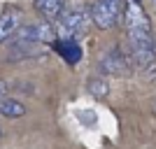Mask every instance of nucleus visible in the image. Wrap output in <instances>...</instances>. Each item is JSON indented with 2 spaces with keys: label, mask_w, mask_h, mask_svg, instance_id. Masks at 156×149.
<instances>
[{
  "label": "nucleus",
  "mask_w": 156,
  "mask_h": 149,
  "mask_svg": "<svg viewBox=\"0 0 156 149\" xmlns=\"http://www.w3.org/2000/svg\"><path fill=\"white\" fill-rule=\"evenodd\" d=\"M126 28H128L130 42V63L137 68H147L156 59V42L151 37V23L144 14L140 0H128L124 7Z\"/></svg>",
  "instance_id": "1"
},
{
  "label": "nucleus",
  "mask_w": 156,
  "mask_h": 149,
  "mask_svg": "<svg viewBox=\"0 0 156 149\" xmlns=\"http://www.w3.org/2000/svg\"><path fill=\"white\" fill-rule=\"evenodd\" d=\"M89 16L91 14L86 12L84 7H70L65 9L58 16V35L61 40H75L77 35L89 28Z\"/></svg>",
  "instance_id": "2"
},
{
  "label": "nucleus",
  "mask_w": 156,
  "mask_h": 149,
  "mask_svg": "<svg viewBox=\"0 0 156 149\" xmlns=\"http://www.w3.org/2000/svg\"><path fill=\"white\" fill-rule=\"evenodd\" d=\"M121 0H96L89 9L93 23L100 30H110L119 19H121Z\"/></svg>",
  "instance_id": "3"
},
{
  "label": "nucleus",
  "mask_w": 156,
  "mask_h": 149,
  "mask_svg": "<svg viewBox=\"0 0 156 149\" xmlns=\"http://www.w3.org/2000/svg\"><path fill=\"white\" fill-rule=\"evenodd\" d=\"M128 59H126V54L119 49V47H114V49H110V51L103 56V61H100V68H103V72H110V75H124L126 70H128Z\"/></svg>",
  "instance_id": "4"
},
{
  "label": "nucleus",
  "mask_w": 156,
  "mask_h": 149,
  "mask_svg": "<svg viewBox=\"0 0 156 149\" xmlns=\"http://www.w3.org/2000/svg\"><path fill=\"white\" fill-rule=\"evenodd\" d=\"M54 33L47 23H30V26L19 28V40L21 42H51Z\"/></svg>",
  "instance_id": "5"
},
{
  "label": "nucleus",
  "mask_w": 156,
  "mask_h": 149,
  "mask_svg": "<svg viewBox=\"0 0 156 149\" xmlns=\"http://www.w3.org/2000/svg\"><path fill=\"white\" fill-rule=\"evenodd\" d=\"M21 28V12L19 9H9V12L0 14V44L9 40L14 33H19Z\"/></svg>",
  "instance_id": "6"
},
{
  "label": "nucleus",
  "mask_w": 156,
  "mask_h": 149,
  "mask_svg": "<svg viewBox=\"0 0 156 149\" xmlns=\"http://www.w3.org/2000/svg\"><path fill=\"white\" fill-rule=\"evenodd\" d=\"M35 9L44 19H58L65 12V0H35Z\"/></svg>",
  "instance_id": "7"
},
{
  "label": "nucleus",
  "mask_w": 156,
  "mask_h": 149,
  "mask_svg": "<svg viewBox=\"0 0 156 149\" xmlns=\"http://www.w3.org/2000/svg\"><path fill=\"white\" fill-rule=\"evenodd\" d=\"M56 51L65 59V63H70V65L82 59V49H79V44L75 40H58L56 42Z\"/></svg>",
  "instance_id": "8"
},
{
  "label": "nucleus",
  "mask_w": 156,
  "mask_h": 149,
  "mask_svg": "<svg viewBox=\"0 0 156 149\" xmlns=\"http://www.w3.org/2000/svg\"><path fill=\"white\" fill-rule=\"evenodd\" d=\"M0 114L7 119H19L26 114V107H23V103L14 100V98H0Z\"/></svg>",
  "instance_id": "9"
},
{
  "label": "nucleus",
  "mask_w": 156,
  "mask_h": 149,
  "mask_svg": "<svg viewBox=\"0 0 156 149\" xmlns=\"http://www.w3.org/2000/svg\"><path fill=\"white\" fill-rule=\"evenodd\" d=\"M89 91H91L93 96H100V98H103L105 93H107V84H105L103 79H96V77H93V79H89Z\"/></svg>",
  "instance_id": "10"
},
{
  "label": "nucleus",
  "mask_w": 156,
  "mask_h": 149,
  "mask_svg": "<svg viewBox=\"0 0 156 149\" xmlns=\"http://www.w3.org/2000/svg\"><path fill=\"white\" fill-rule=\"evenodd\" d=\"M0 140H2V128H0Z\"/></svg>",
  "instance_id": "11"
},
{
  "label": "nucleus",
  "mask_w": 156,
  "mask_h": 149,
  "mask_svg": "<svg viewBox=\"0 0 156 149\" xmlns=\"http://www.w3.org/2000/svg\"><path fill=\"white\" fill-rule=\"evenodd\" d=\"M2 86H5V84H2V82H0V91H2Z\"/></svg>",
  "instance_id": "12"
}]
</instances>
